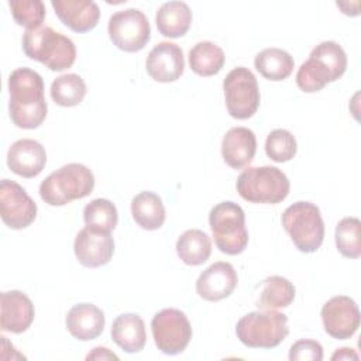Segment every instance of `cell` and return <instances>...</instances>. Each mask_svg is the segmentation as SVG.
<instances>
[{"instance_id": "6da1fadb", "label": "cell", "mask_w": 361, "mask_h": 361, "mask_svg": "<svg viewBox=\"0 0 361 361\" xmlns=\"http://www.w3.org/2000/svg\"><path fill=\"white\" fill-rule=\"evenodd\" d=\"M8 111L14 126L24 130L39 127L48 111L41 75L30 68H17L8 76Z\"/></svg>"}, {"instance_id": "ac0fdd59", "label": "cell", "mask_w": 361, "mask_h": 361, "mask_svg": "<svg viewBox=\"0 0 361 361\" xmlns=\"http://www.w3.org/2000/svg\"><path fill=\"white\" fill-rule=\"evenodd\" d=\"M56 17L75 32L93 30L100 18V8L92 0H52Z\"/></svg>"}, {"instance_id": "d6986e66", "label": "cell", "mask_w": 361, "mask_h": 361, "mask_svg": "<svg viewBox=\"0 0 361 361\" xmlns=\"http://www.w3.org/2000/svg\"><path fill=\"white\" fill-rule=\"evenodd\" d=\"M257 152V138L247 127L230 128L221 141V155L224 162L233 169L247 166Z\"/></svg>"}, {"instance_id": "3957f363", "label": "cell", "mask_w": 361, "mask_h": 361, "mask_svg": "<svg viewBox=\"0 0 361 361\" xmlns=\"http://www.w3.org/2000/svg\"><path fill=\"white\" fill-rule=\"evenodd\" d=\"M93 188V172L83 164L72 162L54 171L41 182L39 196L49 206H63L86 197Z\"/></svg>"}, {"instance_id": "e575fe53", "label": "cell", "mask_w": 361, "mask_h": 361, "mask_svg": "<svg viewBox=\"0 0 361 361\" xmlns=\"http://www.w3.org/2000/svg\"><path fill=\"white\" fill-rule=\"evenodd\" d=\"M290 361H322L323 347L316 340H299L289 350Z\"/></svg>"}, {"instance_id": "44dd1931", "label": "cell", "mask_w": 361, "mask_h": 361, "mask_svg": "<svg viewBox=\"0 0 361 361\" xmlns=\"http://www.w3.org/2000/svg\"><path fill=\"white\" fill-rule=\"evenodd\" d=\"M113 341L126 353H138L147 343L144 320L137 313H123L113 320Z\"/></svg>"}, {"instance_id": "7a4b0ae2", "label": "cell", "mask_w": 361, "mask_h": 361, "mask_svg": "<svg viewBox=\"0 0 361 361\" xmlns=\"http://www.w3.org/2000/svg\"><path fill=\"white\" fill-rule=\"evenodd\" d=\"M21 44L28 58L44 63L55 72L71 68L76 59L73 41L48 25L25 30Z\"/></svg>"}, {"instance_id": "83f0119b", "label": "cell", "mask_w": 361, "mask_h": 361, "mask_svg": "<svg viewBox=\"0 0 361 361\" xmlns=\"http://www.w3.org/2000/svg\"><path fill=\"white\" fill-rule=\"evenodd\" d=\"M337 80L331 69L317 56L309 55L296 73V83L300 90L306 93H314L322 90L327 83Z\"/></svg>"}, {"instance_id": "7402d4cb", "label": "cell", "mask_w": 361, "mask_h": 361, "mask_svg": "<svg viewBox=\"0 0 361 361\" xmlns=\"http://www.w3.org/2000/svg\"><path fill=\"white\" fill-rule=\"evenodd\" d=\"M155 23L161 35L179 38L190 28L192 11L183 1H166L158 8Z\"/></svg>"}, {"instance_id": "ba28073f", "label": "cell", "mask_w": 361, "mask_h": 361, "mask_svg": "<svg viewBox=\"0 0 361 361\" xmlns=\"http://www.w3.org/2000/svg\"><path fill=\"white\" fill-rule=\"evenodd\" d=\"M227 111L237 120H247L259 107V87L255 75L245 66H237L223 80Z\"/></svg>"}, {"instance_id": "2e32d148", "label": "cell", "mask_w": 361, "mask_h": 361, "mask_svg": "<svg viewBox=\"0 0 361 361\" xmlns=\"http://www.w3.org/2000/svg\"><path fill=\"white\" fill-rule=\"evenodd\" d=\"M47 164V152L41 142L23 138L16 141L7 152V166L18 176L35 178Z\"/></svg>"}, {"instance_id": "4316f807", "label": "cell", "mask_w": 361, "mask_h": 361, "mask_svg": "<svg viewBox=\"0 0 361 361\" xmlns=\"http://www.w3.org/2000/svg\"><path fill=\"white\" fill-rule=\"evenodd\" d=\"M224 51L212 41H200L189 51L190 69L199 76L217 75L224 66Z\"/></svg>"}, {"instance_id": "836d02e7", "label": "cell", "mask_w": 361, "mask_h": 361, "mask_svg": "<svg viewBox=\"0 0 361 361\" xmlns=\"http://www.w3.org/2000/svg\"><path fill=\"white\" fill-rule=\"evenodd\" d=\"M310 54L320 58L331 69L336 79L344 75L347 69V55L340 44L334 41H323L316 45Z\"/></svg>"}, {"instance_id": "9c48e42d", "label": "cell", "mask_w": 361, "mask_h": 361, "mask_svg": "<svg viewBox=\"0 0 361 361\" xmlns=\"http://www.w3.org/2000/svg\"><path fill=\"white\" fill-rule=\"evenodd\" d=\"M155 345L166 355L180 354L192 338L189 319L179 309H162L151 320Z\"/></svg>"}, {"instance_id": "f1b7e54d", "label": "cell", "mask_w": 361, "mask_h": 361, "mask_svg": "<svg viewBox=\"0 0 361 361\" xmlns=\"http://www.w3.org/2000/svg\"><path fill=\"white\" fill-rule=\"evenodd\" d=\"M86 94V83L76 73L58 76L51 85L52 100L62 107L78 106Z\"/></svg>"}, {"instance_id": "5b68a950", "label": "cell", "mask_w": 361, "mask_h": 361, "mask_svg": "<svg viewBox=\"0 0 361 361\" xmlns=\"http://www.w3.org/2000/svg\"><path fill=\"white\" fill-rule=\"evenodd\" d=\"M288 333V317L276 310L247 313L235 326L237 338L250 348H274L286 338Z\"/></svg>"}, {"instance_id": "f546056e", "label": "cell", "mask_w": 361, "mask_h": 361, "mask_svg": "<svg viewBox=\"0 0 361 361\" xmlns=\"http://www.w3.org/2000/svg\"><path fill=\"white\" fill-rule=\"evenodd\" d=\"M336 247L345 258L361 255V221L357 217H344L336 226Z\"/></svg>"}, {"instance_id": "4dcf8cb0", "label": "cell", "mask_w": 361, "mask_h": 361, "mask_svg": "<svg viewBox=\"0 0 361 361\" xmlns=\"http://www.w3.org/2000/svg\"><path fill=\"white\" fill-rule=\"evenodd\" d=\"M83 221L86 227L111 233L118 221L117 209L107 199H94L85 206Z\"/></svg>"}, {"instance_id": "d590c367", "label": "cell", "mask_w": 361, "mask_h": 361, "mask_svg": "<svg viewBox=\"0 0 361 361\" xmlns=\"http://www.w3.org/2000/svg\"><path fill=\"white\" fill-rule=\"evenodd\" d=\"M86 360H118V357L106 347H96L86 355Z\"/></svg>"}, {"instance_id": "8fae6325", "label": "cell", "mask_w": 361, "mask_h": 361, "mask_svg": "<svg viewBox=\"0 0 361 361\" xmlns=\"http://www.w3.org/2000/svg\"><path fill=\"white\" fill-rule=\"evenodd\" d=\"M0 214L7 227L21 230L35 220L37 204L21 185L3 179L0 182Z\"/></svg>"}, {"instance_id": "cb8c5ba5", "label": "cell", "mask_w": 361, "mask_h": 361, "mask_svg": "<svg viewBox=\"0 0 361 361\" xmlns=\"http://www.w3.org/2000/svg\"><path fill=\"white\" fill-rule=\"evenodd\" d=\"M254 65L265 79L279 82L292 73L295 61L292 55L285 49L265 48L255 55Z\"/></svg>"}, {"instance_id": "ffe728a7", "label": "cell", "mask_w": 361, "mask_h": 361, "mask_svg": "<svg viewBox=\"0 0 361 361\" xmlns=\"http://www.w3.org/2000/svg\"><path fill=\"white\" fill-rule=\"evenodd\" d=\"M104 313L93 303H79L71 307L65 324L72 337L80 341L97 338L104 329Z\"/></svg>"}, {"instance_id": "5bb4252c", "label": "cell", "mask_w": 361, "mask_h": 361, "mask_svg": "<svg viewBox=\"0 0 361 361\" xmlns=\"http://www.w3.org/2000/svg\"><path fill=\"white\" fill-rule=\"evenodd\" d=\"M148 75L161 83L178 80L185 69L182 48L169 41L158 42L148 54L145 61Z\"/></svg>"}, {"instance_id": "603a6c76", "label": "cell", "mask_w": 361, "mask_h": 361, "mask_svg": "<svg viewBox=\"0 0 361 361\" xmlns=\"http://www.w3.org/2000/svg\"><path fill=\"white\" fill-rule=\"evenodd\" d=\"M131 214L134 221L144 230H158L165 221V207L162 199L149 190L135 195L131 200Z\"/></svg>"}, {"instance_id": "e0dca14e", "label": "cell", "mask_w": 361, "mask_h": 361, "mask_svg": "<svg viewBox=\"0 0 361 361\" xmlns=\"http://www.w3.org/2000/svg\"><path fill=\"white\" fill-rule=\"evenodd\" d=\"M1 330L14 334L24 333L32 323L35 309L31 299L20 290H7L0 298Z\"/></svg>"}, {"instance_id": "277c9868", "label": "cell", "mask_w": 361, "mask_h": 361, "mask_svg": "<svg viewBox=\"0 0 361 361\" xmlns=\"http://www.w3.org/2000/svg\"><path fill=\"white\" fill-rule=\"evenodd\" d=\"M238 195L250 203L276 204L289 195L288 176L276 166H250L237 178Z\"/></svg>"}, {"instance_id": "4fadbf2b", "label": "cell", "mask_w": 361, "mask_h": 361, "mask_svg": "<svg viewBox=\"0 0 361 361\" xmlns=\"http://www.w3.org/2000/svg\"><path fill=\"white\" fill-rule=\"evenodd\" d=\"M73 251L83 267H103L114 254V240L109 231L85 227L75 237Z\"/></svg>"}, {"instance_id": "d4e9b609", "label": "cell", "mask_w": 361, "mask_h": 361, "mask_svg": "<svg viewBox=\"0 0 361 361\" xmlns=\"http://www.w3.org/2000/svg\"><path fill=\"white\" fill-rule=\"evenodd\" d=\"M296 289L293 283L279 275L268 276L262 281V290L257 300L259 310H275L288 307L295 299Z\"/></svg>"}, {"instance_id": "30bf717a", "label": "cell", "mask_w": 361, "mask_h": 361, "mask_svg": "<svg viewBox=\"0 0 361 361\" xmlns=\"http://www.w3.org/2000/svg\"><path fill=\"white\" fill-rule=\"evenodd\" d=\"M111 42L124 52L141 51L151 38V27L145 14L138 8L116 11L107 25Z\"/></svg>"}, {"instance_id": "7c38bea8", "label": "cell", "mask_w": 361, "mask_h": 361, "mask_svg": "<svg viewBox=\"0 0 361 361\" xmlns=\"http://www.w3.org/2000/svg\"><path fill=\"white\" fill-rule=\"evenodd\" d=\"M320 316L324 331L337 340L353 337L360 327V310L350 296L331 298L323 305Z\"/></svg>"}, {"instance_id": "484cf974", "label": "cell", "mask_w": 361, "mask_h": 361, "mask_svg": "<svg viewBox=\"0 0 361 361\" xmlns=\"http://www.w3.org/2000/svg\"><path fill=\"white\" fill-rule=\"evenodd\" d=\"M176 252L186 265H202L212 254L210 237L197 228L186 230L176 241Z\"/></svg>"}, {"instance_id": "d6a6232c", "label": "cell", "mask_w": 361, "mask_h": 361, "mask_svg": "<svg viewBox=\"0 0 361 361\" xmlns=\"http://www.w3.org/2000/svg\"><path fill=\"white\" fill-rule=\"evenodd\" d=\"M11 16L18 25L27 30L42 25L45 18V6L41 0H10L8 1Z\"/></svg>"}, {"instance_id": "1f68e13d", "label": "cell", "mask_w": 361, "mask_h": 361, "mask_svg": "<svg viewBox=\"0 0 361 361\" xmlns=\"http://www.w3.org/2000/svg\"><path fill=\"white\" fill-rule=\"evenodd\" d=\"M296 138L290 131L276 128L268 134L265 141V152L272 161L288 162L296 155Z\"/></svg>"}, {"instance_id": "8d00e7d4", "label": "cell", "mask_w": 361, "mask_h": 361, "mask_svg": "<svg viewBox=\"0 0 361 361\" xmlns=\"http://www.w3.org/2000/svg\"><path fill=\"white\" fill-rule=\"evenodd\" d=\"M331 360H333V361H336V360H358V354H357L353 348L343 347V348H338V350L331 355Z\"/></svg>"}, {"instance_id": "52a82bcc", "label": "cell", "mask_w": 361, "mask_h": 361, "mask_svg": "<svg viewBox=\"0 0 361 361\" xmlns=\"http://www.w3.org/2000/svg\"><path fill=\"white\" fill-rule=\"evenodd\" d=\"M282 226L302 252L317 251L324 240V221L314 203L296 202L286 207L282 214Z\"/></svg>"}, {"instance_id": "9a60e30c", "label": "cell", "mask_w": 361, "mask_h": 361, "mask_svg": "<svg viewBox=\"0 0 361 361\" xmlns=\"http://www.w3.org/2000/svg\"><path fill=\"white\" fill-rule=\"evenodd\" d=\"M238 278L234 267L228 262L219 261L207 267L196 281L197 295L209 302H217L228 298L235 286Z\"/></svg>"}, {"instance_id": "8992f818", "label": "cell", "mask_w": 361, "mask_h": 361, "mask_svg": "<svg viewBox=\"0 0 361 361\" xmlns=\"http://www.w3.org/2000/svg\"><path fill=\"white\" fill-rule=\"evenodd\" d=\"M209 224L216 247L227 255L241 254L248 244L245 214L234 202H220L209 213Z\"/></svg>"}]
</instances>
